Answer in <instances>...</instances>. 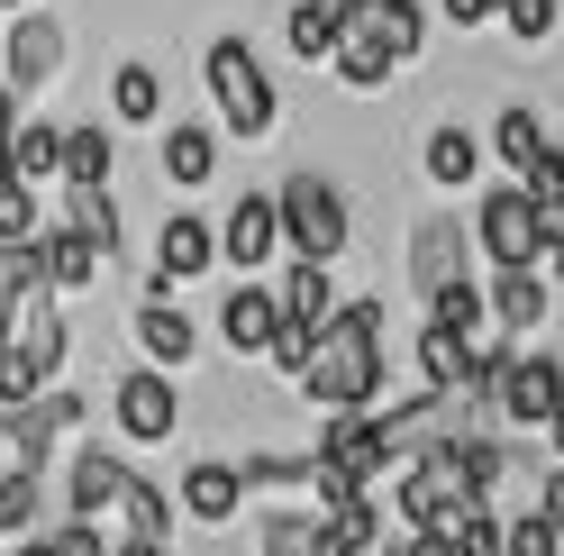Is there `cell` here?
<instances>
[{"instance_id":"cell-1","label":"cell","mask_w":564,"mask_h":556,"mask_svg":"<svg viewBox=\"0 0 564 556\" xmlns=\"http://www.w3.org/2000/svg\"><path fill=\"white\" fill-rule=\"evenodd\" d=\"M392 310L373 292L365 301H337V320L319 329V365H310V402L319 410H382V384H392Z\"/></svg>"},{"instance_id":"cell-2","label":"cell","mask_w":564,"mask_h":556,"mask_svg":"<svg viewBox=\"0 0 564 556\" xmlns=\"http://www.w3.org/2000/svg\"><path fill=\"white\" fill-rule=\"evenodd\" d=\"M200 83H209V110H219V137H246V147H264V137L282 128V92L264 74L256 38H237V28H219L200 55Z\"/></svg>"},{"instance_id":"cell-3","label":"cell","mask_w":564,"mask_h":556,"mask_svg":"<svg viewBox=\"0 0 564 556\" xmlns=\"http://www.w3.org/2000/svg\"><path fill=\"white\" fill-rule=\"evenodd\" d=\"M465 228H474V256L491 274H538L546 265V211H538V192H528V183H482Z\"/></svg>"},{"instance_id":"cell-4","label":"cell","mask_w":564,"mask_h":556,"mask_svg":"<svg viewBox=\"0 0 564 556\" xmlns=\"http://www.w3.org/2000/svg\"><path fill=\"white\" fill-rule=\"evenodd\" d=\"M273 201H282V237H292V256H310V265H337V256H346V237H356L346 183H328L319 164H301Z\"/></svg>"},{"instance_id":"cell-5","label":"cell","mask_w":564,"mask_h":556,"mask_svg":"<svg viewBox=\"0 0 564 556\" xmlns=\"http://www.w3.org/2000/svg\"><path fill=\"white\" fill-rule=\"evenodd\" d=\"M110 438L119 447H173L183 438V374H155V365L110 374Z\"/></svg>"},{"instance_id":"cell-6","label":"cell","mask_w":564,"mask_h":556,"mask_svg":"<svg viewBox=\"0 0 564 556\" xmlns=\"http://www.w3.org/2000/svg\"><path fill=\"white\" fill-rule=\"evenodd\" d=\"M319 457H337L365 493H382L410 466V447L392 438V410H319Z\"/></svg>"},{"instance_id":"cell-7","label":"cell","mask_w":564,"mask_h":556,"mask_svg":"<svg viewBox=\"0 0 564 556\" xmlns=\"http://www.w3.org/2000/svg\"><path fill=\"white\" fill-rule=\"evenodd\" d=\"M474 274V228L455 220V211H429L410 237H401V284H410V301L429 310L446 284H465Z\"/></svg>"},{"instance_id":"cell-8","label":"cell","mask_w":564,"mask_h":556,"mask_svg":"<svg viewBox=\"0 0 564 556\" xmlns=\"http://www.w3.org/2000/svg\"><path fill=\"white\" fill-rule=\"evenodd\" d=\"M200 274H219V220H200L192 201L155 228V265H147V301H183Z\"/></svg>"},{"instance_id":"cell-9","label":"cell","mask_w":564,"mask_h":556,"mask_svg":"<svg viewBox=\"0 0 564 556\" xmlns=\"http://www.w3.org/2000/svg\"><path fill=\"white\" fill-rule=\"evenodd\" d=\"M0 83H10L28 110L64 83V19L55 10H28V19H10V38H0Z\"/></svg>"},{"instance_id":"cell-10","label":"cell","mask_w":564,"mask_h":556,"mask_svg":"<svg viewBox=\"0 0 564 556\" xmlns=\"http://www.w3.org/2000/svg\"><path fill=\"white\" fill-rule=\"evenodd\" d=\"M392 502H401V530H429V538L474 502V493H465V474H455V457H446V438H429V447L401 466V493H392Z\"/></svg>"},{"instance_id":"cell-11","label":"cell","mask_w":564,"mask_h":556,"mask_svg":"<svg viewBox=\"0 0 564 556\" xmlns=\"http://www.w3.org/2000/svg\"><path fill=\"white\" fill-rule=\"evenodd\" d=\"M273 338H282V284L273 274H237V284L219 292V346L246 356V365H264Z\"/></svg>"},{"instance_id":"cell-12","label":"cell","mask_w":564,"mask_h":556,"mask_svg":"<svg viewBox=\"0 0 564 556\" xmlns=\"http://www.w3.org/2000/svg\"><path fill=\"white\" fill-rule=\"evenodd\" d=\"M83 429V393H37V402H10V410H0V438H10V466H55V447L64 438H74Z\"/></svg>"},{"instance_id":"cell-13","label":"cell","mask_w":564,"mask_h":556,"mask_svg":"<svg viewBox=\"0 0 564 556\" xmlns=\"http://www.w3.org/2000/svg\"><path fill=\"white\" fill-rule=\"evenodd\" d=\"M273 256H292V237H282V201L273 192H237L228 220H219V265L228 274H273Z\"/></svg>"},{"instance_id":"cell-14","label":"cell","mask_w":564,"mask_h":556,"mask_svg":"<svg viewBox=\"0 0 564 556\" xmlns=\"http://www.w3.org/2000/svg\"><path fill=\"white\" fill-rule=\"evenodd\" d=\"M555 410H564V346H510L501 420H510V429H546Z\"/></svg>"},{"instance_id":"cell-15","label":"cell","mask_w":564,"mask_h":556,"mask_svg":"<svg viewBox=\"0 0 564 556\" xmlns=\"http://www.w3.org/2000/svg\"><path fill=\"white\" fill-rule=\"evenodd\" d=\"M128 483H137V466L119 457V447L74 438V457H64V520H110L128 502Z\"/></svg>"},{"instance_id":"cell-16","label":"cell","mask_w":564,"mask_h":556,"mask_svg":"<svg viewBox=\"0 0 564 556\" xmlns=\"http://www.w3.org/2000/svg\"><path fill=\"white\" fill-rule=\"evenodd\" d=\"M128 346H137V365H155V374H192L200 320H192L183 301H137L128 310Z\"/></svg>"},{"instance_id":"cell-17","label":"cell","mask_w":564,"mask_h":556,"mask_svg":"<svg viewBox=\"0 0 564 556\" xmlns=\"http://www.w3.org/2000/svg\"><path fill=\"white\" fill-rule=\"evenodd\" d=\"M37 265H46V292H55V301H74V292H91V284H110V247H100V237H83L74 220H46Z\"/></svg>"},{"instance_id":"cell-18","label":"cell","mask_w":564,"mask_h":556,"mask_svg":"<svg viewBox=\"0 0 564 556\" xmlns=\"http://www.w3.org/2000/svg\"><path fill=\"white\" fill-rule=\"evenodd\" d=\"M173 502H183V520H200V530H228L246 511V466L237 457H192L183 483H173Z\"/></svg>"},{"instance_id":"cell-19","label":"cell","mask_w":564,"mask_h":556,"mask_svg":"<svg viewBox=\"0 0 564 556\" xmlns=\"http://www.w3.org/2000/svg\"><path fill=\"white\" fill-rule=\"evenodd\" d=\"M482 292H491V338H510V346L546 338V310H555L546 274H482Z\"/></svg>"},{"instance_id":"cell-20","label":"cell","mask_w":564,"mask_h":556,"mask_svg":"<svg viewBox=\"0 0 564 556\" xmlns=\"http://www.w3.org/2000/svg\"><path fill=\"white\" fill-rule=\"evenodd\" d=\"M482 128L465 119H437L429 137H419V173H429V192H482Z\"/></svg>"},{"instance_id":"cell-21","label":"cell","mask_w":564,"mask_h":556,"mask_svg":"<svg viewBox=\"0 0 564 556\" xmlns=\"http://www.w3.org/2000/svg\"><path fill=\"white\" fill-rule=\"evenodd\" d=\"M155 173L173 192H200L209 173H219V128H209V119H164L155 128Z\"/></svg>"},{"instance_id":"cell-22","label":"cell","mask_w":564,"mask_h":556,"mask_svg":"<svg viewBox=\"0 0 564 556\" xmlns=\"http://www.w3.org/2000/svg\"><path fill=\"white\" fill-rule=\"evenodd\" d=\"M55 502H64V493H46L37 466H10V474H0V538H10V547H19V538H46L55 520H64Z\"/></svg>"},{"instance_id":"cell-23","label":"cell","mask_w":564,"mask_h":556,"mask_svg":"<svg viewBox=\"0 0 564 556\" xmlns=\"http://www.w3.org/2000/svg\"><path fill=\"white\" fill-rule=\"evenodd\" d=\"M410 365H419V384H429V393H474V338H455L437 320H419Z\"/></svg>"},{"instance_id":"cell-24","label":"cell","mask_w":564,"mask_h":556,"mask_svg":"<svg viewBox=\"0 0 564 556\" xmlns=\"http://www.w3.org/2000/svg\"><path fill=\"white\" fill-rule=\"evenodd\" d=\"M482 147L501 156V164H510V183H519V173L555 147V128H546V110H528V100H501V110H491V128H482Z\"/></svg>"},{"instance_id":"cell-25","label":"cell","mask_w":564,"mask_h":556,"mask_svg":"<svg viewBox=\"0 0 564 556\" xmlns=\"http://www.w3.org/2000/svg\"><path fill=\"white\" fill-rule=\"evenodd\" d=\"M164 100L173 92H164V74H155L147 55H119L110 64V119L119 128H164Z\"/></svg>"},{"instance_id":"cell-26","label":"cell","mask_w":564,"mask_h":556,"mask_svg":"<svg viewBox=\"0 0 564 556\" xmlns=\"http://www.w3.org/2000/svg\"><path fill=\"white\" fill-rule=\"evenodd\" d=\"M10 164H19L28 192H55V183H64V119H37V110H28V119L10 128Z\"/></svg>"},{"instance_id":"cell-27","label":"cell","mask_w":564,"mask_h":556,"mask_svg":"<svg viewBox=\"0 0 564 556\" xmlns=\"http://www.w3.org/2000/svg\"><path fill=\"white\" fill-rule=\"evenodd\" d=\"M74 183H119V128L64 119V183L55 192H74Z\"/></svg>"},{"instance_id":"cell-28","label":"cell","mask_w":564,"mask_h":556,"mask_svg":"<svg viewBox=\"0 0 564 556\" xmlns=\"http://www.w3.org/2000/svg\"><path fill=\"white\" fill-rule=\"evenodd\" d=\"M328 74H337L346 92H392V83L410 74V64H401L392 46H382V38H373V28H346V46L328 55Z\"/></svg>"},{"instance_id":"cell-29","label":"cell","mask_w":564,"mask_h":556,"mask_svg":"<svg viewBox=\"0 0 564 556\" xmlns=\"http://www.w3.org/2000/svg\"><path fill=\"white\" fill-rule=\"evenodd\" d=\"M346 28L356 19H337L328 0H292V10H282V46H292V64H319L328 74V55L346 46Z\"/></svg>"},{"instance_id":"cell-30","label":"cell","mask_w":564,"mask_h":556,"mask_svg":"<svg viewBox=\"0 0 564 556\" xmlns=\"http://www.w3.org/2000/svg\"><path fill=\"white\" fill-rule=\"evenodd\" d=\"M273 284H282V320H301V329H328V320H337V274H328V265L292 256Z\"/></svg>"},{"instance_id":"cell-31","label":"cell","mask_w":564,"mask_h":556,"mask_svg":"<svg viewBox=\"0 0 564 556\" xmlns=\"http://www.w3.org/2000/svg\"><path fill=\"white\" fill-rule=\"evenodd\" d=\"M446 457H455V474H465L474 502H491V493L510 483V447L491 438V429H446Z\"/></svg>"},{"instance_id":"cell-32","label":"cell","mask_w":564,"mask_h":556,"mask_svg":"<svg viewBox=\"0 0 564 556\" xmlns=\"http://www.w3.org/2000/svg\"><path fill=\"white\" fill-rule=\"evenodd\" d=\"M46 301V265H37V247H0V346L19 338V320Z\"/></svg>"},{"instance_id":"cell-33","label":"cell","mask_w":564,"mask_h":556,"mask_svg":"<svg viewBox=\"0 0 564 556\" xmlns=\"http://www.w3.org/2000/svg\"><path fill=\"white\" fill-rule=\"evenodd\" d=\"M173 530H183V502H173L164 483L137 474V483H128V502H119V538H155V547H173Z\"/></svg>"},{"instance_id":"cell-34","label":"cell","mask_w":564,"mask_h":556,"mask_svg":"<svg viewBox=\"0 0 564 556\" xmlns=\"http://www.w3.org/2000/svg\"><path fill=\"white\" fill-rule=\"evenodd\" d=\"M246 466V493H310V474H319V447H256Z\"/></svg>"},{"instance_id":"cell-35","label":"cell","mask_w":564,"mask_h":556,"mask_svg":"<svg viewBox=\"0 0 564 556\" xmlns=\"http://www.w3.org/2000/svg\"><path fill=\"white\" fill-rule=\"evenodd\" d=\"M356 28H373V38L392 46L401 64H419V55H429V10H419V0H373Z\"/></svg>"},{"instance_id":"cell-36","label":"cell","mask_w":564,"mask_h":556,"mask_svg":"<svg viewBox=\"0 0 564 556\" xmlns=\"http://www.w3.org/2000/svg\"><path fill=\"white\" fill-rule=\"evenodd\" d=\"M419 320H437V329H455V338H474V346H482V338H491V292L465 274V284H446L429 310H419Z\"/></svg>"},{"instance_id":"cell-37","label":"cell","mask_w":564,"mask_h":556,"mask_svg":"<svg viewBox=\"0 0 564 556\" xmlns=\"http://www.w3.org/2000/svg\"><path fill=\"white\" fill-rule=\"evenodd\" d=\"M64 201V220H74L83 237H100V247L119 256V183H74V192H55Z\"/></svg>"},{"instance_id":"cell-38","label":"cell","mask_w":564,"mask_h":556,"mask_svg":"<svg viewBox=\"0 0 564 556\" xmlns=\"http://www.w3.org/2000/svg\"><path fill=\"white\" fill-rule=\"evenodd\" d=\"M256 556H319V511H264Z\"/></svg>"},{"instance_id":"cell-39","label":"cell","mask_w":564,"mask_h":556,"mask_svg":"<svg viewBox=\"0 0 564 556\" xmlns=\"http://www.w3.org/2000/svg\"><path fill=\"white\" fill-rule=\"evenodd\" d=\"M37 237H46V201L28 183H10L0 192V247H37Z\"/></svg>"},{"instance_id":"cell-40","label":"cell","mask_w":564,"mask_h":556,"mask_svg":"<svg viewBox=\"0 0 564 556\" xmlns=\"http://www.w3.org/2000/svg\"><path fill=\"white\" fill-rule=\"evenodd\" d=\"M282 384H310V365H319V329H301V320H282V338H273V356H264Z\"/></svg>"},{"instance_id":"cell-41","label":"cell","mask_w":564,"mask_h":556,"mask_svg":"<svg viewBox=\"0 0 564 556\" xmlns=\"http://www.w3.org/2000/svg\"><path fill=\"white\" fill-rule=\"evenodd\" d=\"M501 556H564V530L528 502V511H510V538H501Z\"/></svg>"},{"instance_id":"cell-42","label":"cell","mask_w":564,"mask_h":556,"mask_svg":"<svg viewBox=\"0 0 564 556\" xmlns=\"http://www.w3.org/2000/svg\"><path fill=\"white\" fill-rule=\"evenodd\" d=\"M501 28L519 46H555V28H564V0H510L501 10Z\"/></svg>"},{"instance_id":"cell-43","label":"cell","mask_w":564,"mask_h":556,"mask_svg":"<svg viewBox=\"0 0 564 556\" xmlns=\"http://www.w3.org/2000/svg\"><path fill=\"white\" fill-rule=\"evenodd\" d=\"M46 538H55V556H110V547H119L110 530H100V520H55Z\"/></svg>"},{"instance_id":"cell-44","label":"cell","mask_w":564,"mask_h":556,"mask_svg":"<svg viewBox=\"0 0 564 556\" xmlns=\"http://www.w3.org/2000/svg\"><path fill=\"white\" fill-rule=\"evenodd\" d=\"M437 10H446V28H465V38H474V28H501L510 0H437Z\"/></svg>"},{"instance_id":"cell-45","label":"cell","mask_w":564,"mask_h":556,"mask_svg":"<svg viewBox=\"0 0 564 556\" xmlns=\"http://www.w3.org/2000/svg\"><path fill=\"white\" fill-rule=\"evenodd\" d=\"M538 511L564 530V466H546V474H538Z\"/></svg>"},{"instance_id":"cell-46","label":"cell","mask_w":564,"mask_h":556,"mask_svg":"<svg viewBox=\"0 0 564 556\" xmlns=\"http://www.w3.org/2000/svg\"><path fill=\"white\" fill-rule=\"evenodd\" d=\"M392 556H455V547L429 538V530H392Z\"/></svg>"},{"instance_id":"cell-47","label":"cell","mask_w":564,"mask_h":556,"mask_svg":"<svg viewBox=\"0 0 564 556\" xmlns=\"http://www.w3.org/2000/svg\"><path fill=\"white\" fill-rule=\"evenodd\" d=\"M538 211H546V247H564V192H546Z\"/></svg>"},{"instance_id":"cell-48","label":"cell","mask_w":564,"mask_h":556,"mask_svg":"<svg viewBox=\"0 0 564 556\" xmlns=\"http://www.w3.org/2000/svg\"><path fill=\"white\" fill-rule=\"evenodd\" d=\"M19 119H28V100H19V92H10V83H0V137H10V128H19Z\"/></svg>"},{"instance_id":"cell-49","label":"cell","mask_w":564,"mask_h":556,"mask_svg":"<svg viewBox=\"0 0 564 556\" xmlns=\"http://www.w3.org/2000/svg\"><path fill=\"white\" fill-rule=\"evenodd\" d=\"M110 556H173V547H155V538H119Z\"/></svg>"},{"instance_id":"cell-50","label":"cell","mask_w":564,"mask_h":556,"mask_svg":"<svg viewBox=\"0 0 564 556\" xmlns=\"http://www.w3.org/2000/svg\"><path fill=\"white\" fill-rule=\"evenodd\" d=\"M546 447H555V466H564V410H555V420H546Z\"/></svg>"},{"instance_id":"cell-51","label":"cell","mask_w":564,"mask_h":556,"mask_svg":"<svg viewBox=\"0 0 564 556\" xmlns=\"http://www.w3.org/2000/svg\"><path fill=\"white\" fill-rule=\"evenodd\" d=\"M10 556H55V538H19V547H10Z\"/></svg>"},{"instance_id":"cell-52","label":"cell","mask_w":564,"mask_h":556,"mask_svg":"<svg viewBox=\"0 0 564 556\" xmlns=\"http://www.w3.org/2000/svg\"><path fill=\"white\" fill-rule=\"evenodd\" d=\"M19 183V164H10V137H0V192H10Z\"/></svg>"},{"instance_id":"cell-53","label":"cell","mask_w":564,"mask_h":556,"mask_svg":"<svg viewBox=\"0 0 564 556\" xmlns=\"http://www.w3.org/2000/svg\"><path fill=\"white\" fill-rule=\"evenodd\" d=\"M328 10H337V19H365V10H373V0H328Z\"/></svg>"},{"instance_id":"cell-54","label":"cell","mask_w":564,"mask_h":556,"mask_svg":"<svg viewBox=\"0 0 564 556\" xmlns=\"http://www.w3.org/2000/svg\"><path fill=\"white\" fill-rule=\"evenodd\" d=\"M0 10H10V19H28V10H46V0H0Z\"/></svg>"},{"instance_id":"cell-55","label":"cell","mask_w":564,"mask_h":556,"mask_svg":"<svg viewBox=\"0 0 564 556\" xmlns=\"http://www.w3.org/2000/svg\"><path fill=\"white\" fill-rule=\"evenodd\" d=\"M0 556H10V538H0Z\"/></svg>"},{"instance_id":"cell-56","label":"cell","mask_w":564,"mask_h":556,"mask_svg":"<svg viewBox=\"0 0 564 556\" xmlns=\"http://www.w3.org/2000/svg\"><path fill=\"white\" fill-rule=\"evenodd\" d=\"M382 556H392V547H382Z\"/></svg>"}]
</instances>
